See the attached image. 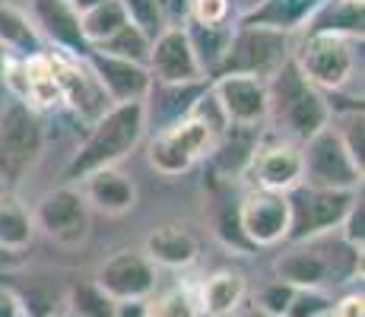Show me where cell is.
I'll use <instances>...</instances> for the list:
<instances>
[{
    "label": "cell",
    "instance_id": "cell-1",
    "mask_svg": "<svg viewBox=\"0 0 365 317\" xmlns=\"http://www.w3.org/2000/svg\"><path fill=\"white\" fill-rule=\"evenodd\" d=\"M146 133V108L143 102H124L111 105L108 111L89 127L86 140L76 146V152L70 156L64 178L67 185H76L80 178L102 168H118V162H124L133 150L140 146Z\"/></svg>",
    "mask_w": 365,
    "mask_h": 317
},
{
    "label": "cell",
    "instance_id": "cell-2",
    "mask_svg": "<svg viewBox=\"0 0 365 317\" xmlns=\"http://www.w3.org/2000/svg\"><path fill=\"white\" fill-rule=\"evenodd\" d=\"M331 111L334 102L299 73L292 58L267 80V121L292 143L302 146L324 130L331 124Z\"/></svg>",
    "mask_w": 365,
    "mask_h": 317
},
{
    "label": "cell",
    "instance_id": "cell-3",
    "mask_svg": "<svg viewBox=\"0 0 365 317\" xmlns=\"http://www.w3.org/2000/svg\"><path fill=\"white\" fill-rule=\"evenodd\" d=\"M273 273L279 283L292 289H327L362 276V254L336 241V251L327 248V235L305 244H289L273 260Z\"/></svg>",
    "mask_w": 365,
    "mask_h": 317
},
{
    "label": "cell",
    "instance_id": "cell-4",
    "mask_svg": "<svg viewBox=\"0 0 365 317\" xmlns=\"http://www.w3.org/2000/svg\"><path fill=\"white\" fill-rule=\"evenodd\" d=\"M45 152V124L38 111L10 102L0 111V185L16 190Z\"/></svg>",
    "mask_w": 365,
    "mask_h": 317
},
{
    "label": "cell",
    "instance_id": "cell-5",
    "mask_svg": "<svg viewBox=\"0 0 365 317\" xmlns=\"http://www.w3.org/2000/svg\"><path fill=\"white\" fill-rule=\"evenodd\" d=\"M216 140H220V133L207 121H200L197 115H187L185 121L165 127V130H156V137L150 140L146 162L163 178H181L194 165L210 159Z\"/></svg>",
    "mask_w": 365,
    "mask_h": 317
},
{
    "label": "cell",
    "instance_id": "cell-6",
    "mask_svg": "<svg viewBox=\"0 0 365 317\" xmlns=\"http://www.w3.org/2000/svg\"><path fill=\"white\" fill-rule=\"evenodd\" d=\"M292 63L321 93H336L356 73V41L334 35H302L292 41Z\"/></svg>",
    "mask_w": 365,
    "mask_h": 317
},
{
    "label": "cell",
    "instance_id": "cell-7",
    "mask_svg": "<svg viewBox=\"0 0 365 317\" xmlns=\"http://www.w3.org/2000/svg\"><path fill=\"white\" fill-rule=\"evenodd\" d=\"M302 165H305V178H302L305 187L343 190V194H359L362 190L365 172L353 162L331 124L302 143Z\"/></svg>",
    "mask_w": 365,
    "mask_h": 317
},
{
    "label": "cell",
    "instance_id": "cell-8",
    "mask_svg": "<svg viewBox=\"0 0 365 317\" xmlns=\"http://www.w3.org/2000/svg\"><path fill=\"white\" fill-rule=\"evenodd\" d=\"M286 200H289V235H286V244H305V241H314V238L334 235L340 229L346 209L353 207L356 194L314 190V187L299 185L296 190L286 194Z\"/></svg>",
    "mask_w": 365,
    "mask_h": 317
},
{
    "label": "cell",
    "instance_id": "cell-9",
    "mask_svg": "<svg viewBox=\"0 0 365 317\" xmlns=\"http://www.w3.org/2000/svg\"><path fill=\"white\" fill-rule=\"evenodd\" d=\"M289 58H292V35L257 29V26H235L232 45H229V54L216 76L242 73V76H257V80H270Z\"/></svg>",
    "mask_w": 365,
    "mask_h": 317
},
{
    "label": "cell",
    "instance_id": "cell-10",
    "mask_svg": "<svg viewBox=\"0 0 365 317\" xmlns=\"http://www.w3.org/2000/svg\"><path fill=\"white\" fill-rule=\"evenodd\" d=\"M32 225L61 248H80L93 232V209L86 207L76 185H61L38 197L32 209Z\"/></svg>",
    "mask_w": 365,
    "mask_h": 317
},
{
    "label": "cell",
    "instance_id": "cell-11",
    "mask_svg": "<svg viewBox=\"0 0 365 317\" xmlns=\"http://www.w3.org/2000/svg\"><path fill=\"white\" fill-rule=\"evenodd\" d=\"M48 61H51V70H54L61 105H67L80 121L93 127L111 108V102L105 95V89L99 86V80H96V73L89 70L86 58H70V54H61V51H48Z\"/></svg>",
    "mask_w": 365,
    "mask_h": 317
},
{
    "label": "cell",
    "instance_id": "cell-12",
    "mask_svg": "<svg viewBox=\"0 0 365 317\" xmlns=\"http://www.w3.org/2000/svg\"><path fill=\"white\" fill-rule=\"evenodd\" d=\"M238 229L255 251L286 244V235H289V200H286V194L251 187L238 203Z\"/></svg>",
    "mask_w": 365,
    "mask_h": 317
},
{
    "label": "cell",
    "instance_id": "cell-13",
    "mask_svg": "<svg viewBox=\"0 0 365 317\" xmlns=\"http://www.w3.org/2000/svg\"><path fill=\"white\" fill-rule=\"evenodd\" d=\"M255 190H270V194H289L305 178V165H302V146L292 140H261L255 156L248 162V172Z\"/></svg>",
    "mask_w": 365,
    "mask_h": 317
},
{
    "label": "cell",
    "instance_id": "cell-14",
    "mask_svg": "<svg viewBox=\"0 0 365 317\" xmlns=\"http://www.w3.org/2000/svg\"><path fill=\"white\" fill-rule=\"evenodd\" d=\"M93 283L99 286L111 301H146L156 292L159 276H156V266L146 260L143 251L124 248L105 260Z\"/></svg>",
    "mask_w": 365,
    "mask_h": 317
},
{
    "label": "cell",
    "instance_id": "cell-15",
    "mask_svg": "<svg viewBox=\"0 0 365 317\" xmlns=\"http://www.w3.org/2000/svg\"><path fill=\"white\" fill-rule=\"evenodd\" d=\"M210 95L216 98L229 127L267 124V80L242 73H226L210 80Z\"/></svg>",
    "mask_w": 365,
    "mask_h": 317
},
{
    "label": "cell",
    "instance_id": "cell-16",
    "mask_svg": "<svg viewBox=\"0 0 365 317\" xmlns=\"http://www.w3.org/2000/svg\"><path fill=\"white\" fill-rule=\"evenodd\" d=\"M153 83H165V86H194V83H207L197 58L191 51L185 29H163L153 35L150 61H146Z\"/></svg>",
    "mask_w": 365,
    "mask_h": 317
},
{
    "label": "cell",
    "instance_id": "cell-17",
    "mask_svg": "<svg viewBox=\"0 0 365 317\" xmlns=\"http://www.w3.org/2000/svg\"><path fill=\"white\" fill-rule=\"evenodd\" d=\"M4 80L13 93V102L26 105L32 111L61 105V93H58V83H54L48 51L32 54V58H6Z\"/></svg>",
    "mask_w": 365,
    "mask_h": 317
},
{
    "label": "cell",
    "instance_id": "cell-18",
    "mask_svg": "<svg viewBox=\"0 0 365 317\" xmlns=\"http://www.w3.org/2000/svg\"><path fill=\"white\" fill-rule=\"evenodd\" d=\"M86 63L96 73V80H99V86L105 89L111 105L143 102L153 86V76H150V70H146V63L108 58V54H102V51H89Z\"/></svg>",
    "mask_w": 365,
    "mask_h": 317
},
{
    "label": "cell",
    "instance_id": "cell-19",
    "mask_svg": "<svg viewBox=\"0 0 365 317\" xmlns=\"http://www.w3.org/2000/svg\"><path fill=\"white\" fill-rule=\"evenodd\" d=\"M32 23L41 41H51L61 54L86 58L89 45L80 29V13L70 6V0H32Z\"/></svg>",
    "mask_w": 365,
    "mask_h": 317
},
{
    "label": "cell",
    "instance_id": "cell-20",
    "mask_svg": "<svg viewBox=\"0 0 365 317\" xmlns=\"http://www.w3.org/2000/svg\"><path fill=\"white\" fill-rule=\"evenodd\" d=\"M80 185V194L86 200L89 209H99L105 216H124L137 207L140 190L133 185V178H128L118 168H102V172H93L86 178L76 181Z\"/></svg>",
    "mask_w": 365,
    "mask_h": 317
},
{
    "label": "cell",
    "instance_id": "cell-21",
    "mask_svg": "<svg viewBox=\"0 0 365 317\" xmlns=\"http://www.w3.org/2000/svg\"><path fill=\"white\" fill-rule=\"evenodd\" d=\"M143 254L153 266L163 270H187L197 264L200 241L181 225H156L150 235L143 238Z\"/></svg>",
    "mask_w": 365,
    "mask_h": 317
},
{
    "label": "cell",
    "instance_id": "cell-22",
    "mask_svg": "<svg viewBox=\"0 0 365 317\" xmlns=\"http://www.w3.org/2000/svg\"><path fill=\"white\" fill-rule=\"evenodd\" d=\"M203 93H207V83H194V86H165V83H153L150 93L143 98L146 127L156 124V130H165V127L185 121Z\"/></svg>",
    "mask_w": 365,
    "mask_h": 317
},
{
    "label": "cell",
    "instance_id": "cell-23",
    "mask_svg": "<svg viewBox=\"0 0 365 317\" xmlns=\"http://www.w3.org/2000/svg\"><path fill=\"white\" fill-rule=\"evenodd\" d=\"M365 10L359 4H346V0H321L312 10V16L302 26V35H334V38L362 41Z\"/></svg>",
    "mask_w": 365,
    "mask_h": 317
},
{
    "label": "cell",
    "instance_id": "cell-24",
    "mask_svg": "<svg viewBox=\"0 0 365 317\" xmlns=\"http://www.w3.org/2000/svg\"><path fill=\"white\" fill-rule=\"evenodd\" d=\"M197 298V311L207 317H232L248 298V283L242 273L235 270H216L210 273L194 292Z\"/></svg>",
    "mask_w": 365,
    "mask_h": 317
},
{
    "label": "cell",
    "instance_id": "cell-25",
    "mask_svg": "<svg viewBox=\"0 0 365 317\" xmlns=\"http://www.w3.org/2000/svg\"><path fill=\"white\" fill-rule=\"evenodd\" d=\"M321 0H261L255 10L238 16L232 26H257V29H273V32H302L305 19Z\"/></svg>",
    "mask_w": 365,
    "mask_h": 317
},
{
    "label": "cell",
    "instance_id": "cell-26",
    "mask_svg": "<svg viewBox=\"0 0 365 317\" xmlns=\"http://www.w3.org/2000/svg\"><path fill=\"white\" fill-rule=\"evenodd\" d=\"M0 48H6L10 58H32L45 51L32 16L16 0H0Z\"/></svg>",
    "mask_w": 365,
    "mask_h": 317
},
{
    "label": "cell",
    "instance_id": "cell-27",
    "mask_svg": "<svg viewBox=\"0 0 365 317\" xmlns=\"http://www.w3.org/2000/svg\"><path fill=\"white\" fill-rule=\"evenodd\" d=\"M257 143H261V127H226V133L216 140L213 152H210V162H213L216 172H222L226 178L245 175Z\"/></svg>",
    "mask_w": 365,
    "mask_h": 317
},
{
    "label": "cell",
    "instance_id": "cell-28",
    "mask_svg": "<svg viewBox=\"0 0 365 317\" xmlns=\"http://www.w3.org/2000/svg\"><path fill=\"white\" fill-rule=\"evenodd\" d=\"M232 29L235 26H197V23H185V35L191 41V51L197 58L207 83L213 80L222 70V61L229 54V45H232Z\"/></svg>",
    "mask_w": 365,
    "mask_h": 317
},
{
    "label": "cell",
    "instance_id": "cell-29",
    "mask_svg": "<svg viewBox=\"0 0 365 317\" xmlns=\"http://www.w3.org/2000/svg\"><path fill=\"white\" fill-rule=\"evenodd\" d=\"M35 235L32 213L16 197V190H0V248L26 251Z\"/></svg>",
    "mask_w": 365,
    "mask_h": 317
},
{
    "label": "cell",
    "instance_id": "cell-30",
    "mask_svg": "<svg viewBox=\"0 0 365 317\" xmlns=\"http://www.w3.org/2000/svg\"><path fill=\"white\" fill-rule=\"evenodd\" d=\"M121 26H128V16H124L118 0H105V4L93 6V10H86L80 16V29H83V38H86L89 48L102 45V41L111 38Z\"/></svg>",
    "mask_w": 365,
    "mask_h": 317
},
{
    "label": "cell",
    "instance_id": "cell-31",
    "mask_svg": "<svg viewBox=\"0 0 365 317\" xmlns=\"http://www.w3.org/2000/svg\"><path fill=\"white\" fill-rule=\"evenodd\" d=\"M331 127L336 130L340 143L346 146V152L353 156V162L365 172V115H362V102L349 105L343 111H331Z\"/></svg>",
    "mask_w": 365,
    "mask_h": 317
},
{
    "label": "cell",
    "instance_id": "cell-32",
    "mask_svg": "<svg viewBox=\"0 0 365 317\" xmlns=\"http://www.w3.org/2000/svg\"><path fill=\"white\" fill-rule=\"evenodd\" d=\"M150 45L153 38L146 32H140L137 26H121L111 38H105L102 45L89 48V51H102L108 58H121V61H133V63H146L150 61Z\"/></svg>",
    "mask_w": 365,
    "mask_h": 317
},
{
    "label": "cell",
    "instance_id": "cell-33",
    "mask_svg": "<svg viewBox=\"0 0 365 317\" xmlns=\"http://www.w3.org/2000/svg\"><path fill=\"white\" fill-rule=\"evenodd\" d=\"M64 305L70 317H115V301L96 283H73Z\"/></svg>",
    "mask_w": 365,
    "mask_h": 317
},
{
    "label": "cell",
    "instance_id": "cell-34",
    "mask_svg": "<svg viewBox=\"0 0 365 317\" xmlns=\"http://www.w3.org/2000/svg\"><path fill=\"white\" fill-rule=\"evenodd\" d=\"M146 317H200L197 298L187 286H172L146 298Z\"/></svg>",
    "mask_w": 365,
    "mask_h": 317
},
{
    "label": "cell",
    "instance_id": "cell-35",
    "mask_svg": "<svg viewBox=\"0 0 365 317\" xmlns=\"http://www.w3.org/2000/svg\"><path fill=\"white\" fill-rule=\"evenodd\" d=\"M334 305V295L327 289H296L283 317H327Z\"/></svg>",
    "mask_w": 365,
    "mask_h": 317
},
{
    "label": "cell",
    "instance_id": "cell-36",
    "mask_svg": "<svg viewBox=\"0 0 365 317\" xmlns=\"http://www.w3.org/2000/svg\"><path fill=\"white\" fill-rule=\"evenodd\" d=\"M118 4H121L128 23L137 26L140 32H146L150 38L163 32V16H159V4H156V0H118Z\"/></svg>",
    "mask_w": 365,
    "mask_h": 317
},
{
    "label": "cell",
    "instance_id": "cell-37",
    "mask_svg": "<svg viewBox=\"0 0 365 317\" xmlns=\"http://www.w3.org/2000/svg\"><path fill=\"white\" fill-rule=\"evenodd\" d=\"M238 16L232 0H191V19L197 26H232Z\"/></svg>",
    "mask_w": 365,
    "mask_h": 317
},
{
    "label": "cell",
    "instance_id": "cell-38",
    "mask_svg": "<svg viewBox=\"0 0 365 317\" xmlns=\"http://www.w3.org/2000/svg\"><path fill=\"white\" fill-rule=\"evenodd\" d=\"M292 292H296L292 286L279 283V279H270V283L261 286V292L255 295V308L267 317H283L292 301Z\"/></svg>",
    "mask_w": 365,
    "mask_h": 317
},
{
    "label": "cell",
    "instance_id": "cell-39",
    "mask_svg": "<svg viewBox=\"0 0 365 317\" xmlns=\"http://www.w3.org/2000/svg\"><path fill=\"white\" fill-rule=\"evenodd\" d=\"M213 232H216V238H220L226 248H232L235 254H251L255 251L248 241H245L242 229H238V207L235 209L222 207L220 213H216V219H213Z\"/></svg>",
    "mask_w": 365,
    "mask_h": 317
},
{
    "label": "cell",
    "instance_id": "cell-40",
    "mask_svg": "<svg viewBox=\"0 0 365 317\" xmlns=\"http://www.w3.org/2000/svg\"><path fill=\"white\" fill-rule=\"evenodd\" d=\"M336 232H340V241L346 244V248L362 254V248H365V203H362V194H356L353 207L346 209V216H343V222H340Z\"/></svg>",
    "mask_w": 365,
    "mask_h": 317
},
{
    "label": "cell",
    "instance_id": "cell-41",
    "mask_svg": "<svg viewBox=\"0 0 365 317\" xmlns=\"http://www.w3.org/2000/svg\"><path fill=\"white\" fill-rule=\"evenodd\" d=\"M159 16H163V29H185L191 19V0H156Z\"/></svg>",
    "mask_w": 365,
    "mask_h": 317
},
{
    "label": "cell",
    "instance_id": "cell-42",
    "mask_svg": "<svg viewBox=\"0 0 365 317\" xmlns=\"http://www.w3.org/2000/svg\"><path fill=\"white\" fill-rule=\"evenodd\" d=\"M327 317H365V295H362V289H356V292L336 298L331 305V314H327Z\"/></svg>",
    "mask_w": 365,
    "mask_h": 317
},
{
    "label": "cell",
    "instance_id": "cell-43",
    "mask_svg": "<svg viewBox=\"0 0 365 317\" xmlns=\"http://www.w3.org/2000/svg\"><path fill=\"white\" fill-rule=\"evenodd\" d=\"M0 317H26V308L19 301V292L0 283Z\"/></svg>",
    "mask_w": 365,
    "mask_h": 317
},
{
    "label": "cell",
    "instance_id": "cell-44",
    "mask_svg": "<svg viewBox=\"0 0 365 317\" xmlns=\"http://www.w3.org/2000/svg\"><path fill=\"white\" fill-rule=\"evenodd\" d=\"M115 317H146V301H115Z\"/></svg>",
    "mask_w": 365,
    "mask_h": 317
},
{
    "label": "cell",
    "instance_id": "cell-45",
    "mask_svg": "<svg viewBox=\"0 0 365 317\" xmlns=\"http://www.w3.org/2000/svg\"><path fill=\"white\" fill-rule=\"evenodd\" d=\"M99 4H105V0H70V6H73L76 13H86V10H93V6H99Z\"/></svg>",
    "mask_w": 365,
    "mask_h": 317
},
{
    "label": "cell",
    "instance_id": "cell-46",
    "mask_svg": "<svg viewBox=\"0 0 365 317\" xmlns=\"http://www.w3.org/2000/svg\"><path fill=\"white\" fill-rule=\"evenodd\" d=\"M257 4H261V0H232V6H235V13H238V16H245V13H248V10H255ZM238 16H235V19H238Z\"/></svg>",
    "mask_w": 365,
    "mask_h": 317
},
{
    "label": "cell",
    "instance_id": "cell-47",
    "mask_svg": "<svg viewBox=\"0 0 365 317\" xmlns=\"http://www.w3.org/2000/svg\"><path fill=\"white\" fill-rule=\"evenodd\" d=\"M232 317H267V314H261L255 305H251V308H245V305H242V308H238V311H235Z\"/></svg>",
    "mask_w": 365,
    "mask_h": 317
},
{
    "label": "cell",
    "instance_id": "cell-48",
    "mask_svg": "<svg viewBox=\"0 0 365 317\" xmlns=\"http://www.w3.org/2000/svg\"><path fill=\"white\" fill-rule=\"evenodd\" d=\"M346 4H359V6H362V4H365V0H346Z\"/></svg>",
    "mask_w": 365,
    "mask_h": 317
},
{
    "label": "cell",
    "instance_id": "cell-49",
    "mask_svg": "<svg viewBox=\"0 0 365 317\" xmlns=\"http://www.w3.org/2000/svg\"><path fill=\"white\" fill-rule=\"evenodd\" d=\"M61 317H70V314H61Z\"/></svg>",
    "mask_w": 365,
    "mask_h": 317
}]
</instances>
